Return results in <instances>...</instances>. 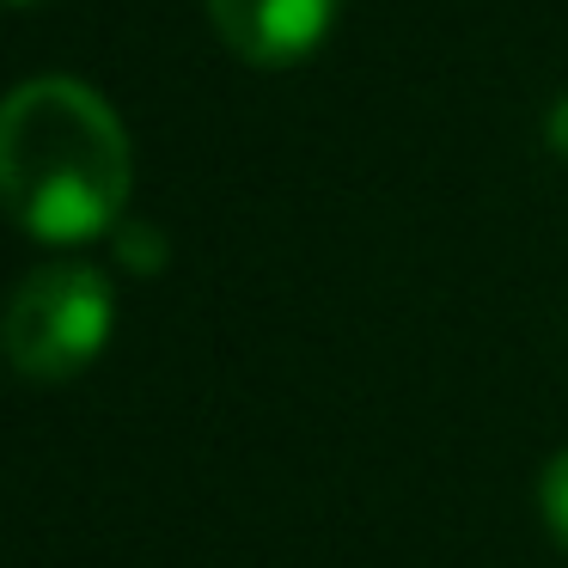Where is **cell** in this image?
Returning <instances> with one entry per match:
<instances>
[{
	"mask_svg": "<svg viewBox=\"0 0 568 568\" xmlns=\"http://www.w3.org/2000/svg\"><path fill=\"white\" fill-rule=\"evenodd\" d=\"M7 7H38V0H7Z\"/></svg>",
	"mask_w": 568,
	"mask_h": 568,
	"instance_id": "obj_7",
	"label": "cell"
},
{
	"mask_svg": "<svg viewBox=\"0 0 568 568\" xmlns=\"http://www.w3.org/2000/svg\"><path fill=\"white\" fill-rule=\"evenodd\" d=\"M111 336V282L92 263H43L0 318V348L26 379H74Z\"/></svg>",
	"mask_w": 568,
	"mask_h": 568,
	"instance_id": "obj_2",
	"label": "cell"
},
{
	"mask_svg": "<svg viewBox=\"0 0 568 568\" xmlns=\"http://www.w3.org/2000/svg\"><path fill=\"white\" fill-rule=\"evenodd\" d=\"M116 251H123V263L141 275L165 270V239L153 233V226H123V233H116Z\"/></svg>",
	"mask_w": 568,
	"mask_h": 568,
	"instance_id": "obj_4",
	"label": "cell"
},
{
	"mask_svg": "<svg viewBox=\"0 0 568 568\" xmlns=\"http://www.w3.org/2000/svg\"><path fill=\"white\" fill-rule=\"evenodd\" d=\"M343 0H209L221 43L251 68H294L324 43Z\"/></svg>",
	"mask_w": 568,
	"mask_h": 568,
	"instance_id": "obj_3",
	"label": "cell"
},
{
	"mask_svg": "<svg viewBox=\"0 0 568 568\" xmlns=\"http://www.w3.org/2000/svg\"><path fill=\"white\" fill-rule=\"evenodd\" d=\"M544 519H550V531L568 544V453L550 458V470H544Z\"/></svg>",
	"mask_w": 568,
	"mask_h": 568,
	"instance_id": "obj_5",
	"label": "cell"
},
{
	"mask_svg": "<svg viewBox=\"0 0 568 568\" xmlns=\"http://www.w3.org/2000/svg\"><path fill=\"white\" fill-rule=\"evenodd\" d=\"M544 135H550V148H556V153H562V160H568V99H562V104H556V111H550V123H544Z\"/></svg>",
	"mask_w": 568,
	"mask_h": 568,
	"instance_id": "obj_6",
	"label": "cell"
},
{
	"mask_svg": "<svg viewBox=\"0 0 568 568\" xmlns=\"http://www.w3.org/2000/svg\"><path fill=\"white\" fill-rule=\"evenodd\" d=\"M129 202V135L92 87L62 74L0 99V209L31 239H99Z\"/></svg>",
	"mask_w": 568,
	"mask_h": 568,
	"instance_id": "obj_1",
	"label": "cell"
}]
</instances>
